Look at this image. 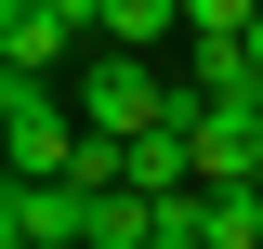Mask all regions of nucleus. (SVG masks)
Returning a JSON list of instances; mask_svg holds the SVG:
<instances>
[{"label":"nucleus","mask_w":263,"mask_h":249,"mask_svg":"<svg viewBox=\"0 0 263 249\" xmlns=\"http://www.w3.org/2000/svg\"><path fill=\"white\" fill-rule=\"evenodd\" d=\"M66 105H79V131H105V144H145V131H184V79H171L158 53H92L79 79H66Z\"/></svg>","instance_id":"1"},{"label":"nucleus","mask_w":263,"mask_h":249,"mask_svg":"<svg viewBox=\"0 0 263 249\" xmlns=\"http://www.w3.org/2000/svg\"><path fill=\"white\" fill-rule=\"evenodd\" d=\"M79 144H92V131H79V105H66L53 79H0V171H13V184H66Z\"/></svg>","instance_id":"2"},{"label":"nucleus","mask_w":263,"mask_h":249,"mask_svg":"<svg viewBox=\"0 0 263 249\" xmlns=\"http://www.w3.org/2000/svg\"><path fill=\"white\" fill-rule=\"evenodd\" d=\"M184 144H197V184H211V197H263V92L184 105Z\"/></svg>","instance_id":"3"},{"label":"nucleus","mask_w":263,"mask_h":249,"mask_svg":"<svg viewBox=\"0 0 263 249\" xmlns=\"http://www.w3.org/2000/svg\"><path fill=\"white\" fill-rule=\"evenodd\" d=\"M79 236H92L79 184H0V249H79Z\"/></svg>","instance_id":"4"},{"label":"nucleus","mask_w":263,"mask_h":249,"mask_svg":"<svg viewBox=\"0 0 263 249\" xmlns=\"http://www.w3.org/2000/svg\"><path fill=\"white\" fill-rule=\"evenodd\" d=\"M92 53H184V0H92Z\"/></svg>","instance_id":"5"},{"label":"nucleus","mask_w":263,"mask_h":249,"mask_svg":"<svg viewBox=\"0 0 263 249\" xmlns=\"http://www.w3.org/2000/svg\"><path fill=\"white\" fill-rule=\"evenodd\" d=\"M132 197H145V210L197 197V144H184V131H145V144H132Z\"/></svg>","instance_id":"6"},{"label":"nucleus","mask_w":263,"mask_h":249,"mask_svg":"<svg viewBox=\"0 0 263 249\" xmlns=\"http://www.w3.org/2000/svg\"><path fill=\"white\" fill-rule=\"evenodd\" d=\"M263 0H184V39H250Z\"/></svg>","instance_id":"7"},{"label":"nucleus","mask_w":263,"mask_h":249,"mask_svg":"<svg viewBox=\"0 0 263 249\" xmlns=\"http://www.w3.org/2000/svg\"><path fill=\"white\" fill-rule=\"evenodd\" d=\"M250 66H263V27H250Z\"/></svg>","instance_id":"8"}]
</instances>
